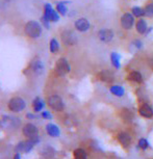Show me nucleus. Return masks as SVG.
<instances>
[{
  "label": "nucleus",
  "instance_id": "473e14b6",
  "mask_svg": "<svg viewBox=\"0 0 153 159\" xmlns=\"http://www.w3.org/2000/svg\"><path fill=\"white\" fill-rule=\"evenodd\" d=\"M152 30H153V27H149V28H148V30H147V32H146V35H148Z\"/></svg>",
  "mask_w": 153,
  "mask_h": 159
},
{
  "label": "nucleus",
  "instance_id": "393cba45",
  "mask_svg": "<svg viewBox=\"0 0 153 159\" xmlns=\"http://www.w3.org/2000/svg\"><path fill=\"white\" fill-rule=\"evenodd\" d=\"M74 155V159H86L88 155H86V152L82 149H76L73 153Z\"/></svg>",
  "mask_w": 153,
  "mask_h": 159
},
{
  "label": "nucleus",
  "instance_id": "5701e85b",
  "mask_svg": "<svg viewBox=\"0 0 153 159\" xmlns=\"http://www.w3.org/2000/svg\"><path fill=\"white\" fill-rule=\"evenodd\" d=\"M121 116H122V119L124 120V122H126V123H130L133 119L132 112L128 109H123L121 112Z\"/></svg>",
  "mask_w": 153,
  "mask_h": 159
},
{
  "label": "nucleus",
  "instance_id": "a211bd4d",
  "mask_svg": "<svg viewBox=\"0 0 153 159\" xmlns=\"http://www.w3.org/2000/svg\"><path fill=\"white\" fill-rule=\"evenodd\" d=\"M67 4H68V2H66V1H59L56 3L55 10L58 11V13L61 15V16H67V14H68Z\"/></svg>",
  "mask_w": 153,
  "mask_h": 159
},
{
  "label": "nucleus",
  "instance_id": "4be33fe9",
  "mask_svg": "<svg viewBox=\"0 0 153 159\" xmlns=\"http://www.w3.org/2000/svg\"><path fill=\"white\" fill-rule=\"evenodd\" d=\"M59 47H61V46H59L58 41L56 40L55 38L51 39L50 42H49V50H50V52L53 53V54H55L56 52H58Z\"/></svg>",
  "mask_w": 153,
  "mask_h": 159
},
{
  "label": "nucleus",
  "instance_id": "a878e982",
  "mask_svg": "<svg viewBox=\"0 0 153 159\" xmlns=\"http://www.w3.org/2000/svg\"><path fill=\"white\" fill-rule=\"evenodd\" d=\"M144 11H145V16L149 17V18H153V2H150L144 7Z\"/></svg>",
  "mask_w": 153,
  "mask_h": 159
},
{
  "label": "nucleus",
  "instance_id": "b1692460",
  "mask_svg": "<svg viewBox=\"0 0 153 159\" xmlns=\"http://www.w3.org/2000/svg\"><path fill=\"white\" fill-rule=\"evenodd\" d=\"M131 13L136 18H143V16H145V11H144V8L140 7H132Z\"/></svg>",
  "mask_w": 153,
  "mask_h": 159
},
{
  "label": "nucleus",
  "instance_id": "4468645a",
  "mask_svg": "<svg viewBox=\"0 0 153 159\" xmlns=\"http://www.w3.org/2000/svg\"><path fill=\"white\" fill-rule=\"evenodd\" d=\"M139 113L143 118H147V119H150L153 116V108L150 106L149 104L147 103H144L141 105L140 109H139Z\"/></svg>",
  "mask_w": 153,
  "mask_h": 159
},
{
  "label": "nucleus",
  "instance_id": "0eeeda50",
  "mask_svg": "<svg viewBox=\"0 0 153 159\" xmlns=\"http://www.w3.org/2000/svg\"><path fill=\"white\" fill-rule=\"evenodd\" d=\"M29 69H30L34 74L38 75V76H41V75H43L45 72V64L40 57L35 56V57L32 58V61H30Z\"/></svg>",
  "mask_w": 153,
  "mask_h": 159
},
{
  "label": "nucleus",
  "instance_id": "f257e3e1",
  "mask_svg": "<svg viewBox=\"0 0 153 159\" xmlns=\"http://www.w3.org/2000/svg\"><path fill=\"white\" fill-rule=\"evenodd\" d=\"M24 34L28 39L31 40H38L42 35L43 27L38 21L35 20H29L24 25Z\"/></svg>",
  "mask_w": 153,
  "mask_h": 159
},
{
  "label": "nucleus",
  "instance_id": "7c9ffc66",
  "mask_svg": "<svg viewBox=\"0 0 153 159\" xmlns=\"http://www.w3.org/2000/svg\"><path fill=\"white\" fill-rule=\"evenodd\" d=\"M42 116H43L44 119H48V120L52 118V116L50 115L49 111H43V112H42Z\"/></svg>",
  "mask_w": 153,
  "mask_h": 159
},
{
  "label": "nucleus",
  "instance_id": "f03ea898",
  "mask_svg": "<svg viewBox=\"0 0 153 159\" xmlns=\"http://www.w3.org/2000/svg\"><path fill=\"white\" fill-rule=\"evenodd\" d=\"M61 41L65 47H72L77 44L78 38L73 30L66 28L61 31Z\"/></svg>",
  "mask_w": 153,
  "mask_h": 159
},
{
  "label": "nucleus",
  "instance_id": "ddd939ff",
  "mask_svg": "<svg viewBox=\"0 0 153 159\" xmlns=\"http://www.w3.org/2000/svg\"><path fill=\"white\" fill-rule=\"evenodd\" d=\"M148 25H147V22L144 18H139V20L137 21L136 23V30L139 34H146L147 30H148Z\"/></svg>",
  "mask_w": 153,
  "mask_h": 159
},
{
  "label": "nucleus",
  "instance_id": "423d86ee",
  "mask_svg": "<svg viewBox=\"0 0 153 159\" xmlns=\"http://www.w3.org/2000/svg\"><path fill=\"white\" fill-rule=\"evenodd\" d=\"M132 13H124L120 18V24H121V27L124 29V30H130L131 28L134 26V23H136V19Z\"/></svg>",
  "mask_w": 153,
  "mask_h": 159
},
{
  "label": "nucleus",
  "instance_id": "aec40b11",
  "mask_svg": "<svg viewBox=\"0 0 153 159\" xmlns=\"http://www.w3.org/2000/svg\"><path fill=\"white\" fill-rule=\"evenodd\" d=\"M110 57V61H112V65L113 67L115 69H120L121 68V62H120V59H121V57H120V55L118 54L117 52H112L109 55Z\"/></svg>",
  "mask_w": 153,
  "mask_h": 159
},
{
  "label": "nucleus",
  "instance_id": "1a4fd4ad",
  "mask_svg": "<svg viewBox=\"0 0 153 159\" xmlns=\"http://www.w3.org/2000/svg\"><path fill=\"white\" fill-rule=\"evenodd\" d=\"M20 119L15 116H3L1 119V127L5 129H16L20 125Z\"/></svg>",
  "mask_w": 153,
  "mask_h": 159
},
{
  "label": "nucleus",
  "instance_id": "2eb2a0df",
  "mask_svg": "<svg viewBox=\"0 0 153 159\" xmlns=\"http://www.w3.org/2000/svg\"><path fill=\"white\" fill-rule=\"evenodd\" d=\"M126 78H127V80H129V81H132L136 83H142L144 81L143 75L141 74L139 71H136V70L129 72Z\"/></svg>",
  "mask_w": 153,
  "mask_h": 159
},
{
  "label": "nucleus",
  "instance_id": "6ab92c4d",
  "mask_svg": "<svg viewBox=\"0 0 153 159\" xmlns=\"http://www.w3.org/2000/svg\"><path fill=\"white\" fill-rule=\"evenodd\" d=\"M109 92L116 97H123L125 94V89L121 85H112L109 88Z\"/></svg>",
  "mask_w": 153,
  "mask_h": 159
},
{
  "label": "nucleus",
  "instance_id": "39448f33",
  "mask_svg": "<svg viewBox=\"0 0 153 159\" xmlns=\"http://www.w3.org/2000/svg\"><path fill=\"white\" fill-rule=\"evenodd\" d=\"M26 106L25 101L21 97H14L12 98L7 103V108L13 112H21L24 110Z\"/></svg>",
  "mask_w": 153,
  "mask_h": 159
},
{
  "label": "nucleus",
  "instance_id": "7ed1b4c3",
  "mask_svg": "<svg viewBox=\"0 0 153 159\" xmlns=\"http://www.w3.org/2000/svg\"><path fill=\"white\" fill-rule=\"evenodd\" d=\"M71 71V67L70 64H69L68 59L66 57H59L55 62V73L58 75V76L64 77L66 76L68 73H70Z\"/></svg>",
  "mask_w": 153,
  "mask_h": 159
},
{
  "label": "nucleus",
  "instance_id": "412c9836",
  "mask_svg": "<svg viewBox=\"0 0 153 159\" xmlns=\"http://www.w3.org/2000/svg\"><path fill=\"white\" fill-rule=\"evenodd\" d=\"M44 105H45L44 101L39 97H37L34 101H32V107H34V110L35 112L41 111V110L44 108Z\"/></svg>",
  "mask_w": 153,
  "mask_h": 159
},
{
  "label": "nucleus",
  "instance_id": "9d476101",
  "mask_svg": "<svg viewBox=\"0 0 153 159\" xmlns=\"http://www.w3.org/2000/svg\"><path fill=\"white\" fill-rule=\"evenodd\" d=\"M74 27L78 32H86L90 30L91 28V22L89 21V19H86L85 17H80L78 19L75 20L74 22Z\"/></svg>",
  "mask_w": 153,
  "mask_h": 159
},
{
  "label": "nucleus",
  "instance_id": "c85d7f7f",
  "mask_svg": "<svg viewBox=\"0 0 153 159\" xmlns=\"http://www.w3.org/2000/svg\"><path fill=\"white\" fill-rule=\"evenodd\" d=\"M139 147L141 149L146 150L149 147V143L147 142V139H141L140 142H139Z\"/></svg>",
  "mask_w": 153,
  "mask_h": 159
},
{
  "label": "nucleus",
  "instance_id": "2f4dec72",
  "mask_svg": "<svg viewBox=\"0 0 153 159\" xmlns=\"http://www.w3.org/2000/svg\"><path fill=\"white\" fill-rule=\"evenodd\" d=\"M26 118H28V119H34L35 116H34V115H31V113H27V115H26Z\"/></svg>",
  "mask_w": 153,
  "mask_h": 159
},
{
  "label": "nucleus",
  "instance_id": "9b49d317",
  "mask_svg": "<svg viewBox=\"0 0 153 159\" xmlns=\"http://www.w3.org/2000/svg\"><path fill=\"white\" fill-rule=\"evenodd\" d=\"M44 15H46L48 19L53 23L58 22L59 20V14L58 13V11L52 7L50 3H46L44 5Z\"/></svg>",
  "mask_w": 153,
  "mask_h": 159
},
{
  "label": "nucleus",
  "instance_id": "72a5a7b5",
  "mask_svg": "<svg viewBox=\"0 0 153 159\" xmlns=\"http://www.w3.org/2000/svg\"><path fill=\"white\" fill-rule=\"evenodd\" d=\"M14 159H21V157H20V154H19V153H17V154L15 155Z\"/></svg>",
  "mask_w": 153,
  "mask_h": 159
},
{
  "label": "nucleus",
  "instance_id": "c756f323",
  "mask_svg": "<svg viewBox=\"0 0 153 159\" xmlns=\"http://www.w3.org/2000/svg\"><path fill=\"white\" fill-rule=\"evenodd\" d=\"M133 46L137 48V49H142V48L144 47V44H143V42L139 40V39H137V40H134L133 41Z\"/></svg>",
  "mask_w": 153,
  "mask_h": 159
},
{
  "label": "nucleus",
  "instance_id": "dca6fc26",
  "mask_svg": "<svg viewBox=\"0 0 153 159\" xmlns=\"http://www.w3.org/2000/svg\"><path fill=\"white\" fill-rule=\"evenodd\" d=\"M118 140L119 143H121L123 147H128L131 143V137L129 136L128 133H125V132H121V133L118 134Z\"/></svg>",
  "mask_w": 153,
  "mask_h": 159
},
{
  "label": "nucleus",
  "instance_id": "f8f14e48",
  "mask_svg": "<svg viewBox=\"0 0 153 159\" xmlns=\"http://www.w3.org/2000/svg\"><path fill=\"white\" fill-rule=\"evenodd\" d=\"M22 132L24 134V136H26L27 139H32V137L37 136L39 133V129L37 128V126H35L34 124H28L24 125V127L22 129Z\"/></svg>",
  "mask_w": 153,
  "mask_h": 159
},
{
  "label": "nucleus",
  "instance_id": "6e6552de",
  "mask_svg": "<svg viewBox=\"0 0 153 159\" xmlns=\"http://www.w3.org/2000/svg\"><path fill=\"white\" fill-rule=\"evenodd\" d=\"M97 37H98V40L102 42V43L109 44L114 40V38H115V32L110 28H101V29H99L97 32Z\"/></svg>",
  "mask_w": 153,
  "mask_h": 159
},
{
  "label": "nucleus",
  "instance_id": "f3484780",
  "mask_svg": "<svg viewBox=\"0 0 153 159\" xmlns=\"http://www.w3.org/2000/svg\"><path fill=\"white\" fill-rule=\"evenodd\" d=\"M46 131L50 136H53V137H58L59 135V133H61L59 128L56 125L52 124V123L46 125Z\"/></svg>",
  "mask_w": 153,
  "mask_h": 159
},
{
  "label": "nucleus",
  "instance_id": "cd10ccee",
  "mask_svg": "<svg viewBox=\"0 0 153 159\" xmlns=\"http://www.w3.org/2000/svg\"><path fill=\"white\" fill-rule=\"evenodd\" d=\"M41 23H42V25L44 26V28L50 29V23H51V21L48 19V17L46 16V15L43 14V16L41 17Z\"/></svg>",
  "mask_w": 153,
  "mask_h": 159
},
{
  "label": "nucleus",
  "instance_id": "20e7f679",
  "mask_svg": "<svg viewBox=\"0 0 153 159\" xmlns=\"http://www.w3.org/2000/svg\"><path fill=\"white\" fill-rule=\"evenodd\" d=\"M47 104L52 110L54 111H63L65 109V103L63 99L58 95H52L47 99Z\"/></svg>",
  "mask_w": 153,
  "mask_h": 159
},
{
  "label": "nucleus",
  "instance_id": "bb28decb",
  "mask_svg": "<svg viewBox=\"0 0 153 159\" xmlns=\"http://www.w3.org/2000/svg\"><path fill=\"white\" fill-rule=\"evenodd\" d=\"M113 75L109 73V71H104L101 73V80H103V81L105 82H109V81H113Z\"/></svg>",
  "mask_w": 153,
  "mask_h": 159
}]
</instances>
